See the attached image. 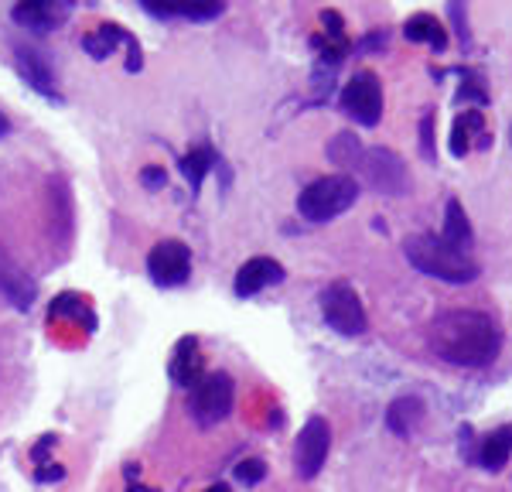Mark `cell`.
Instances as JSON below:
<instances>
[{"mask_svg": "<svg viewBox=\"0 0 512 492\" xmlns=\"http://www.w3.org/2000/svg\"><path fill=\"white\" fill-rule=\"evenodd\" d=\"M431 349L437 359L451 366L482 369L495 363L502 349V328L492 315L475 308L444 311L431 325Z\"/></svg>", "mask_w": 512, "mask_h": 492, "instance_id": "cell-1", "label": "cell"}, {"mask_svg": "<svg viewBox=\"0 0 512 492\" xmlns=\"http://www.w3.org/2000/svg\"><path fill=\"white\" fill-rule=\"evenodd\" d=\"M403 253H407L410 267H417L420 274L434 277V281H448V284H472L478 277V264L468 257L465 250L451 246L444 236H431L420 233L410 236L403 243Z\"/></svg>", "mask_w": 512, "mask_h": 492, "instance_id": "cell-2", "label": "cell"}, {"mask_svg": "<svg viewBox=\"0 0 512 492\" xmlns=\"http://www.w3.org/2000/svg\"><path fill=\"white\" fill-rule=\"evenodd\" d=\"M355 199H359V185L349 175H325L315 178L301 195H297V212L308 223H328L349 212Z\"/></svg>", "mask_w": 512, "mask_h": 492, "instance_id": "cell-3", "label": "cell"}, {"mask_svg": "<svg viewBox=\"0 0 512 492\" xmlns=\"http://www.w3.org/2000/svg\"><path fill=\"white\" fill-rule=\"evenodd\" d=\"M355 168H359V175L366 178V185L379 195L400 199V195L410 192L407 161H403L396 151H390V147H366V151L359 154V161H355Z\"/></svg>", "mask_w": 512, "mask_h": 492, "instance_id": "cell-4", "label": "cell"}, {"mask_svg": "<svg viewBox=\"0 0 512 492\" xmlns=\"http://www.w3.org/2000/svg\"><path fill=\"white\" fill-rule=\"evenodd\" d=\"M236 404V383L229 373H209L192 387V400H188V410H192L198 428H216V424L226 421L233 414Z\"/></svg>", "mask_w": 512, "mask_h": 492, "instance_id": "cell-5", "label": "cell"}, {"mask_svg": "<svg viewBox=\"0 0 512 492\" xmlns=\"http://www.w3.org/2000/svg\"><path fill=\"white\" fill-rule=\"evenodd\" d=\"M321 315H325L328 328H335L338 335H362L369 328V318H366V308H362L359 294H355V287L349 284H328L325 291H321Z\"/></svg>", "mask_w": 512, "mask_h": 492, "instance_id": "cell-6", "label": "cell"}, {"mask_svg": "<svg viewBox=\"0 0 512 492\" xmlns=\"http://www.w3.org/2000/svg\"><path fill=\"white\" fill-rule=\"evenodd\" d=\"M342 110L345 117H352L362 127H376L383 120V82L376 72L362 69L345 82L342 89Z\"/></svg>", "mask_w": 512, "mask_h": 492, "instance_id": "cell-7", "label": "cell"}, {"mask_svg": "<svg viewBox=\"0 0 512 492\" xmlns=\"http://www.w3.org/2000/svg\"><path fill=\"white\" fill-rule=\"evenodd\" d=\"M147 274L158 287H178L192 277V250L181 240H161L147 253Z\"/></svg>", "mask_w": 512, "mask_h": 492, "instance_id": "cell-8", "label": "cell"}, {"mask_svg": "<svg viewBox=\"0 0 512 492\" xmlns=\"http://www.w3.org/2000/svg\"><path fill=\"white\" fill-rule=\"evenodd\" d=\"M328 448H332V428H328L325 417H311L301 428V438L294 445V469L301 479H315L328 458Z\"/></svg>", "mask_w": 512, "mask_h": 492, "instance_id": "cell-9", "label": "cell"}, {"mask_svg": "<svg viewBox=\"0 0 512 492\" xmlns=\"http://www.w3.org/2000/svg\"><path fill=\"white\" fill-rule=\"evenodd\" d=\"M158 21H216L226 11V0H137Z\"/></svg>", "mask_w": 512, "mask_h": 492, "instance_id": "cell-10", "label": "cell"}, {"mask_svg": "<svg viewBox=\"0 0 512 492\" xmlns=\"http://www.w3.org/2000/svg\"><path fill=\"white\" fill-rule=\"evenodd\" d=\"M0 294L11 301L18 311H28L38 301V284L31 274H24V267L11 253L0 246Z\"/></svg>", "mask_w": 512, "mask_h": 492, "instance_id": "cell-11", "label": "cell"}, {"mask_svg": "<svg viewBox=\"0 0 512 492\" xmlns=\"http://www.w3.org/2000/svg\"><path fill=\"white\" fill-rule=\"evenodd\" d=\"M14 65H18L21 79L28 82L38 96H45V100H52V103H65L59 86H55L52 69H48V62L41 59L38 52H31V48H14Z\"/></svg>", "mask_w": 512, "mask_h": 492, "instance_id": "cell-12", "label": "cell"}, {"mask_svg": "<svg viewBox=\"0 0 512 492\" xmlns=\"http://www.w3.org/2000/svg\"><path fill=\"white\" fill-rule=\"evenodd\" d=\"M280 281H284V267H280L274 257H253L239 267L233 287H236L239 298H253V294L263 291V287L280 284Z\"/></svg>", "mask_w": 512, "mask_h": 492, "instance_id": "cell-13", "label": "cell"}, {"mask_svg": "<svg viewBox=\"0 0 512 492\" xmlns=\"http://www.w3.org/2000/svg\"><path fill=\"white\" fill-rule=\"evenodd\" d=\"M202 366H205V359H202V352H198V339H195V335H185V339H181L178 346H175V352H171L168 376L178 383V387L192 390L195 383L205 376Z\"/></svg>", "mask_w": 512, "mask_h": 492, "instance_id": "cell-14", "label": "cell"}, {"mask_svg": "<svg viewBox=\"0 0 512 492\" xmlns=\"http://www.w3.org/2000/svg\"><path fill=\"white\" fill-rule=\"evenodd\" d=\"M117 45L134 48V45H137V38L130 35L127 28H120V24H99V28H93L86 38H82V48H86V52L93 55L96 62L110 59V55L117 52Z\"/></svg>", "mask_w": 512, "mask_h": 492, "instance_id": "cell-15", "label": "cell"}, {"mask_svg": "<svg viewBox=\"0 0 512 492\" xmlns=\"http://www.w3.org/2000/svg\"><path fill=\"white\" fill-rule=\"evenodd\" d=\"M420 421H424V404L417 397H400L386 410V428L400 434V438H410L420 428Z\"/></svg>", "mask_w": 512, "mask_h": 492, "instance_id": "cell-16", "label": "cell"}, {"mask_svg": "<svg viewBox=\"0 0 512 492\" xmlns=\"http://www.w3.org/2000/svg\"><path fill=\"white\" fill-rule=\"evenodd\" d=\"M509 455H512V428H499V431L485 434L482 448H478L475 458H478V465H482V469L502 472V469H506V462H509Z\"/></svg>", "mask_w": 512, "mask_h": 492, "instance_id": "cell-17", "label": "cell"}, {"mask_svg": "<svg viewBox=\"0 0 512 492\" xmlns=\"http://www.w3.org/2000/svg\"><path fill=\"white\" fill-rule=\"evenodd\" d=\"M403 35L410 41H424V45H431L434 52H444L448 48V31H444V24L434 18V14H414V18L407 21V28H403Z\"/></svg>", "mask_w": 512, "mask_h": 492, "instance_id": "cell-18", "label": "cell"}, {"mask_svg": "<svg viewBox=\"0 0 512 492\" xmlns=\"http://www.w3.org/2000/svg\"><path fill=\"white\" fill-rule=\"evenodd\" d=\"M55 4H59V0H21V4L14 7V18L21 24H28V28L48 31L62 21V14L55 11Z\"/></svg>", "mask_w": 512, "mask_h": 492, "instance_id": "cell-19", "label": "cell"}, {"mask_svg": "<svg viewBox=\"0 0 512 492\" xmlns=\"http://www.w3.org/2000/svg\"><path fill=\"white\" fill-rule=\"evenodd\" d=\"M48 318H72V322H79V325H86L89 332L96 328V315H93V308L86 305V298L82 294H72V291H65L59 294V298L48 305Z\"/></svg>", "mask_w": 512, "mask_h": 492, "instance_id": "cell-20", "label": "cell"}, {"mask_svg": "<svg viewBox=\"0 0 512 492\" xmlns=\"http://www.w3.org/2000/svg\"><path fill=\"white\" fill-rule=\"evenodd\" d=\"M219 164V158H216V151H212L209 144H198V147H192V151L181 158V175L188 178V185H192V192H198L202 188V182H205V175H209L212 168Z\"/></svg>", "mask_w": 512, "mask_h": 492, "instance_id": "cell-21", "label": "cell"}, {"mask_svg": "<svg viewBox=\"0 0 512 492\" xmlns=\"http://www.w3.org/2000/svg\"><path fill=\"white\" fill-rule=\"evenodd\" d=\"M444 240L451 246H458V250H468V246H472V223H468L465 205L458 199H451L448 209H444Z\"/></svg>", "mask_w": 512, "mask_h": 492, "instance_id": "cell-22", "label": "cell"}, {"mask_svg": "<svg viewBox=\"0 0 512 492\" xmlns=\"http://www.w3.org/2000/svg\"><path fill=\"white\" fill-rule=\"evenodd\" d=\"M482 127V113L478 110H468L465 117H458L454 123V134H451V154L454 158H465L468 154V137H472V130Z\"/></svg>", "mask_w": 512, "mask_h": 492, "instance_id": "cell-23", "label": "cell"}, {"mask_svg": "<svg viewBox=\"0 0 512 492\" xmlns=\"http://www.w3.org/2000/svg\"><path fill=\"white\" fill-rule=\"evenodd\" d=\"M362 154L359 141H355L352 134H338L332 144H328V158H332L335 164H355Z\"/></svg>", "mask_w": 512, "mask_h": 492, "instance_id": "cell-24", "label": "cell"}, {"mask_svg": "<svg viewBox=\"0 0 512 492\" xmlns=\"http://www.w3.org/2000/svg\"><path fill=\"white\" fill-rule=\"evenodd\" d=\"M236 479L243 482V486H260V482L267 479V462H263V458H243V462L236 465Z\"/></svg>", "mask_w": 512, "mask_h": 492, "instance_id": "cell-25", "label": "cell"}, {"mask_svg": "<svg viewBox=\"0 0 512 492\" xmlns=\"http://www.w3.org/2000/svg\"><path fill=\"white\" fill-rule=\"evenodd\" d=\"M420 151H424L427 161H437V151H434V117H431V113L420 120Z\"/></svg>", "mask_w": 512, "mask_h": 492, "instance_id": "cell-26", "label": "cell"}, {"mask_svg": "<svg viewBox=\"0 0 512 492\" xmlns=\"http://www.w3.org/2000/svg\"><path fill=\"white\" fill-rule=\"evenodd\" d=\"M35 479L38 482H59V479H65V469L59 462H41L35 469Z\"/></svg>", "mask_w": 512, "mask_h": 492, "instance_id": "cell-27", "label": "cell"}, {"mask_svg": "<svg viewBox=\"0 0 512 492\" xmlns=\"http://www.w3.org/2000/svg\"><path fill=\"white\" fill-rule=\"evenodd\" d=\"M140 182H144L154 192V188L168 185V175H164V168H144V171H140Z\"/></svg>", "mask_w": 512, "mask_h": 492, "instance_id": "cell-28", "label": "cell"}, {"mask_svg": "<svg viewBox=\"0 0 512 492\" xmlns=\"http://www.w3.org/2000/svg\"><path fill=\"white\" fill-rule=\"evenodd\" d=\"M11 134V120L4 117V110H0V137H7Z\"/></svg>", "mask_w": 512, "mask_h": 492, "instance_id": "cell-29", "label": "cell"}, {"mask_svg": "<svg viewBox=\"0 0 512 492\" xmlns=\"http://www.w3.org/2000/svg\"><path fill=\"white\" fill-rule=\"evenodd\" d=\"M127 492H158V489H147V486H134V482H130V486H127Z\"/></svg>", "mask_w": 512, "mask_h": 492, "instance_id": "cell-30", "label": "cell"}, {"mask_svg": "<svg viewBox=\"0 0 512 492\" xmlns=\"http://www.w3.org/2000/svg\"><path fill=\"white\" fill-rule=\"evenodd\" d=\"M205 492H233V489H229V486H222V482H219V486H209Z\"/></svg>", "mask_w": 512, "mask_h": 492, "instance_id": "cell-31", "label": "cell"}]
</instances>
